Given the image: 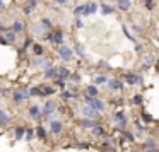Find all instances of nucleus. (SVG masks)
Listing matches in <instances>:
<instances>
[{
	"label": "nucleus",
	"mask_w": 159,
	"mask_h": 152,
	"mask_svg": "<svg viewBox=\"0 0 159 152\" xmlns=\"http://www.w3.org/2000/svg\"><path fill=\"white\" fill-rule=\"evenodd\" d=\"M91 133H93L94 137H103V135H104V128L101 127V125H96V127L91 130Z\"/></svg>",
	"instance_id": "22"
},
{
	"label": "nucleus",
	"mask_w": 159,
	"mask_h": 152,
	"mask_svg": "<svg viewBox=\"0 0 159 152\" xmlns=\"http://www.w3.org/2000/svg\"><path fill=\"white\" fill-rule=\"evenodd\" d=\"M123 33H125V36H127L128 39H134V36L130 34V33H128V29H127V26H123Z\"/></svg>",
	"instance_id": "44"
},
{
	"label": "nucleus",
	"mask_w": 159,
	"mask_h": 152,
	"mask_svg": "<svg viewBox=\"0 0 159 152\" xmlns=\"http://www.w3.org/2000/svg\"><path fill=\"white\" fill-rule=\"evenodd\" d=\"M135 128H137V132H139V133H145V128L142 127L140 123H137V121H135Z\"/></svg>",
	"instance_id": "42"
},
{
	"label": "nucleus",
	"mask_w": 159,
	"mask_h": 152,
	"mask_svg": "<svg viewBox=\"0 0 159 152\" xmlns=\"http://www.w3.org/2000/svg\"><path fill=\"white\" fill-rule=\"evenodd\" d=\"M33 137H34V132H33V128H28V130H26V137H24V138L29 142V140H33Z\"/></svg>",
	"instance_id": "38"
},
{
	"label": "nucleus",
	"mask_w": 159,
	"mask_h": 152,
	"mask_svg": "<svg viewBox=\"0 0 159 152\" xmlns=\"http://www.w3.org/2000/svg\"><path fill=\"white\" fill-rule=\"evenodd\" d=\"M70 75H72V72H70L67 67H60V69H58V79H60V80L70 79Z\"/></svg>",
	"instance_id": "15"
},
{
	"label": "nucleus",
	"mask_w": 159,
	"mask_h": 152,
	"mask_svg": "<svg viewBox=\"0 0 159 152\" xmlns=\"http://www.w3.org/2000/svg\"><path fill=\"white\" fill-rule=\"evenodd\" d=\"M96 12H98V5H96V4H87V5H86V12H84V16L96 14Z\"/></svg>",
	"instance_id": "23"
},
{
	"label": "nucleus",
	"mask_w": 159,
	"mask_h": 152,
	"mask_svg": "<svg viewBox=\"0 0 159 152\" xmlns=\"http://www.w3.org/2000/svg\"><path fill=\"white\" fill-rule=\"evenodd\" d=\"M75 147H84V149H86L87 144H75Z\"/></svg>",
	"instance_id": "54"
},
{
	"label": "nucleus",
	"mask_w": 159,
	"mask_h": 152,
	"mask_svg": "<svg viewBox=\"0 0 159 152\" xmlns=\"http://www.w3.org/2000/svg\"><path fill=\"white\" fill-rule=\"evenodd\" d=\"M31 43H33V41H31V38H28V39H26V41H24V50L28 48V46L31 45Z\"/></svg>",
	"instance_id": "50"
},
{
	"label": "nucleus",
	"mask_w": 159,
	"mask_h": 152,
	"mask_svg": "<svg viewBox=\"0 0 159 152\" xmlns=\"http://www.w3.org/2000/svg\"><path fill=\"white\" fill-rule=\"evenodd\" d=\"M57 111V103L55 101H46L45 106L41 108V116H52V114H55Z\"/></svg>",
	"instance_id": "4"
},
{
	"label": "nucleus",
	"mask_w": 159,
	"mask_h": 152,
	"mask_svg": "<svg viewBox=\"0 0 159 152\" xmlns=\"http://www.w3.org/2000/svg\"><path fill=\"white\" fill-rule=\"evenodd\" d=\"M33 51H34V55L41 56V55H43V51H45V48H43L41 45H34V46H33Z\"/></svg>",
	"instance_id": "30"
},
{
	"label": "nucleus",
	"mask_w": 159,
	"mask_h": 152,
	"mask_svg": "<svg viewBox=\"0 0 159 152\" xmlns=\"http://www.w3.org/2000/svg\"><path fill=\"white\" fill-rule=\"evenodd\" d=\"M36 135H38L39 138H46V130H45V127H36Z\"/></svg>",
	"instance_id": "28"
},
{
	"label": "nucleus",
	"mask_w": 159,
	"mask_h": 152,
	"mask_svg": "<svg viewBox=\"0 0 159 152\" xmlns=\"http://www.w3.org/2000/svg\"><path fill=\"white\" fill-rule=\"evenodd\" d=\"M116 5H118L120 11L128 12V11H130V7H132V2H130V0H116Z\"/></svg>",
	"instance_id": "12"
},
{
	"label": "nucleus",
	"mask_w": 159,
	"mask_h": 152,
	"mask_svg": "<svg viewBox=\"0 0 159 152\" xmlns=\"http://www.w3.org/2000/svg\"><path fill=\"white\" fill-rule=\"evenodd\" d=\"M26 130H28V128L17 127V128H16V138H17V140H21L22 137H26Z\"/></svg>",
	"instance_id": "25"
},
{
	"label": "nucleus",
	"mask_w": 159,
	"mask_h": 152,
	"mask_svg": "<svg viewBox=\"0 0 159 152\" xmlns=\"http://www.w3.org/2000/svg\"><path fill=\"white\" fill-rule=\"evenodd\" d=\"M62 130H63V125H62V121H58V120H55V121H50V132H52L53 135H58V133H62Z\"/></svg>",
	"instance_id": "7"
},
{
	"label": "nucleus",
	"mask_w": 159,
	"mask_h": 152,
	"mask_svg": "<svg viewBox=\"0 0 159 152\" xmlns=\"http://www.w3.org/2000/svg\"><path fill=\"white\" fill-rule=\"evenodd\" d=\"M113 120L116 121V125H127V114H125V111H118V113L113 114Z\"/></svg>",
	"instance_id": "9"
},
{
	"label": "nucleus",
	"mask_w": 159,
	"mask_h": 152,
	"mask_svg": "<svg viewBox=\"0 0 159 152\" xmlns=\"http://www.w3.org/2000/svg\"><path fill=\"white\" fill-rule=\"evenodd\" d=\"M125 79H127V82L130 84V86H140L142 82H144V79H142V75L140 74H134V72H128V74H125Z\"/></svg>",
	"instance_id": "6"
},
{
	"label": "nucleus",
	"mask_w": 159,
	"mask_h": 152,
	"mask_svg": "<svg viewBox=\"0 0 159 152\" xmlns=\"http://www.w3.org/2000/svg\"><path fill=\"white\" fill-rule=\"evenodd\" d=\"M142 120H144V121H147V123H149V121H152V118L149 116L147 113H142Z\"/></svg>",
	"instance_id": "45"
},
{
	"label": "nucleus",
	"mask_w": 159,
	"mask_h": 152,
	"mask_svg": "<svg viewBox=\"0 0 159 152\" xmlns=\"http://www.w3.org/2000/svg\"><path fill=\"white\" fill-rule=\"evenodd\" d=\"M29 4H31L33 7H36V5H38V0H29Z\"/></svg>",
	"instance_id": "52"
},
{
	"label": "nucleus",
	"mask_w": 159,
	"mask_h": 152,
	"mask_svg": "<svg viewBox=\"0 0 159 152\" xmlns=\"http://www.w3.org/2000/svg\"><path fill=\"white\" fill-rule=\"evenodd\" d=\"M2 36L7 39V43H16V39H17V34H16L14 31H7V33H4Z\"/></svg>",
	"instance_id": "21"
},
{
	"label": "nucleus",
	"mask_w": 159,
	"mask_h": 152,
	"mask_svg": "<svg viewBox=\"0 0 159 152\" xmlns=\"http://www.w3.org/2000/svg\"><path fill=\"white\" fill-rule=\"evenodd\" d=\"M55 87L53 86H48V84H46V86H43V94H48V96H52V94H55Z\"/></svg>",
	"instance_id": "27"
},
{
	"label": "nucleus",
	"mask_w": 159,
	"mask_h": 152,
	"mask_svg": "<svg viewBox=\"0 0 159 152\" xmlns=\"http://www.w3.org/2000/svg\"><path fill=\"white\" fill-rule=\"evenodd\" d=\"M33 9H34V7H33V5L31 4H28V5H26V7H24V14H31V12H33Z\"/></svg>",
	"instance_id": "43"
},
{
	"label": "nucleus",
	"mask_w": 159,
	"mask_h": 152,
	"mask_svg": "<svg viewBox=\"0 0 159 152\" xmlns=\"http://www.w3.org/2000/svg\"><path fill=\"white\" fill-rule=\"evenodd\" d=\"M11 31H14V33H22V31H24V22L19 21V19H16V21L12 22V26H11Z\"/></svg>",
	"instance_id": "14"
},
{
	"label": "nucleus",
	"mask_w": 159,
	"mask_h": 152,
	"mask_svg": "<svg viewBox=\"0 0 159 152\" xmlns=\"http://www.w3.org/2000/svg\"><path fill=\"white\" fill-rule=\"evenodd\" d=\"M101 12H103L104 16H108V14H113L115 9L111 7V5H108V4H101Z\"/></svg>",
	"instance_id": "26"
},
{
	"label": "nucleus",
	"mask_w": 159,
	"mask_h": 152,
	"mask_svg": "<svg viewBox=\"0 0 159 152\" xmlns=\"http://www.w3.org/2000/svg\"><path fill=\"white\" fill-rule=\"evenodd\" d=\"M84 12H86V5H77V7L74 9V14L75 16H80V14L84 16Z\"/></svg>",
	"instance_id": "33"
},
{
	"label": "nucleus",
	"mask_w": 159,
	"mask_h": 152,
	"mask_svg": "<svg viewBox=\"0 0 159 152\" xmlns=\"http://www.w3.org/2000/svg\"><path fill=\"white\" fill-rule=\"evenodd\" d=\"M144 152H159V150H157V149H145Z\"/></svg>",
	"instance_id": "53"
},
{
	"label": "nucleus",
	"mask_w": 159,
	"mask_h": 152,
	"mask_svg": "<svg viewBox=\"0 0 159 152\" xmlns=\"http://www.w3.org/2000/svg\"><path fill=\"white\" fill-rule=\"evenodd\" d=\"M63 38H65V34H63V31H57V33H53V39L52 41L53 43H57V45H63Z\"/></svg>",
	"instance_id": "17"
},
{
	"label": "nucleus",
	"mask_w": 159,
	"mask_h": 152,
	"mask_svg": "<svg viewBox=\"0 0 159 152\" xmlns=\"http://www.w3.org/2000/svg\"><path fill=\"white\" fill-rule=\"evenodd\" d=\"M55 4H58V5H67V4H69V0H55Z\"/></svg>",
	"instance_id": "47"
},
{
	"label": "nucleus",
	"mask_w": 159,
	"mask_h": 152,
	"mask_svg": "<svg viewBox=\"0 0 159 152\" xmlns=\"http://www.w3.org/2000/svg\"><path fill=\"white\" fill-rule=\"evenodd\" d=\"M98 92H99V89H98L96 86H89L86 89V94H87V96H91V97H98Z\"/></svg>",
	"instance_id": "24"
},
{
	"label": "nucleus",
	"mask_w": 159,
	"mask_h": 152,
	"mask_svg": "<svg viewBox=\"0 0 159 152\" xmlns=\"http://www.w3.org/2000/svg\"><path fill=\"white\" fill-rule=\"evenodd\" d=\"M39 22H41V24H43V26H45V28H46V29H48V31H50V29H52V21H50V19H46V17H43V19H39Z\"/></svg>",
	"instance_id": "35"
},
{
	"label": "nucleus",
	"mask_w": 159,
	"mask_h": 152,
	"mask_svg": "<svg viewBox=\"0 0 159 152\" xmlns=\"http://www.w3.org/2000/svg\"><path fill=\"white\" fill-rule=\"evenodd\" d=\"M108 77H104V75H98V77H94V82L96 84H108Z\"/></svg>",
	"instance_id": "32"
},
{
	"label": "nucleus",
	"mask_w": 159,
	"mask_h": 152,
	"mask_svg": "<svg viewBox=\"0 0 159 152\" xmlns=\"http://www.w3.org/2000/svg\"><path fill=\"white\" fill-rule=\"evenodd\" d=\"M106 86L110 87L111 91H118V89H121V87H123V84H121L118 79H110V80H108Z\"/></svg>",
	"instance_id": "16"
},
{
	"label": "nucleus",
	"mask_w": 159,
	"mask_h": 152,
	"mask_svg": "<svg viewBox=\"0 0 159 152\" xmlns=\"http://www.w3.org/2000/svg\"><path fill=\"white\" fill-rule=\"evenodd\" d=\"M80 114H82L84 118H91V120H94V118L99 116V111H96L94 108L84 104V106H80Z\"/></svg>",
	"instance_id": "5"
},
{
	"label": "nucleus",
	"mask_w": 159,
	"mask_h": 152,
	"mask_svg": "<svg viewBox=\"0 0 159 152\" xmlns=\"http://www.w3.org/2000/svg\"><path fill=\"white\" fill-rule=\"evenodd\" d=\"M45 77L46 79H58V69L57 67H50V69L45 70Z\"/></svg>",
	"instance_id": "11"
},
{
	"label": "nucleus",
	"mask_w": 159,
	"mask_h": 152,
	"mask_svg": "<svg viewBox=\"0 0 159 152\" xmlns=\"http://www.w3.org/2000/svg\"><path fill=\"white\" fill-rule=\"evenodd\" d=\"M29 96H31V92H29L28 89H17V91L12 92V101H14L16 104H21V103H24V101H28Z\"/></svg>",
	"instance_id": "2"
},
{
	"label": "nucleus",
	"mask_w": 159,
	"mask_h": 152,
	"mask_svg": "<svg viewBox=\"0 0 159 152\" xmlns=\"http://www.w3.org/2000/svg\"><path fill=\"white\" fill-rule=\"evenodd\" d=\"M75 97V92H72V91H63L62 92V99H74Z\"/></svg>",
	"instance_id": "29"
},
{
	"label": "nucleus",
	"mask_w": 159,
	"mask_h": 152,
	"mask_svg": "<svg viewBox=\"0 0 159 152\" xmlns=\"http://www.w3.org/2000/svg\"><path fill=\"white\" fill-rule=\"evenodd\" d=\"M28 114H29L31 120H38V118L41 116V110H39L38 106H31V108H29V111H28Z\"/></svg>",
	"instance_id": "13"
},
{
	"label": "nucleus",
	"mask_w": 159,
	"mask_h": 152,
	"mask_svg": "<svg viewBox=\"0 0 159 152\" xmlns=\"http://www.w3.org/2000/svg\"><path fill=\"white\" fill-rule=\"evenodd\" d=\"M75 26H77V28H84V21H80V19H77V21H75Z\"/></svg>",
	"instance_id": "48"
},
{
	"label": "nucleus",
	"mask_w": 159,
	"mask_h": 152,
	"mask_svg": "<svg viewBox=\"0 0 159 152\" xmlns=\"http://www.w3.org/2000/svg\"><path fill=\"white\" fill-rule=\"evenodd\" d=\"M75 53L80 56V58H84V56H86V53H84V50H82V46H80V45L75 46Z\"/></svg>",
	"instance_id": "41"
},
{
	"label": "nucleus",
	"mask_w": 159,
	"mask_h": 152,
	"mask_svg": "<svg viewBox=\"0 0 159 152\" xmlns=\"http://www.w3.org/2000/svg\"><path fill=\"white\" fill-rule=\"evenodd\" d=\"M80 127H82V128H94V127H96V120L82 118V120H80Z\"/></svg>",
	"instance_id": "18"
},
{
	"label": "nucleus",
	"mask_w": 159,
	"mask_h": 152,
	"mask_svg": "<svg viewBox=\"0 0 159 152\" xmlns=\"http://www.w3.org/2000/svg\"><path fill=\"white\" fill-rule=\"evenodd\" d=\"M70 79H72L74 82H79V80H80V77L77 75V74H72V75H70Z\"/></svg>",
	"instance_id": "46"
},
{
	"label": "nucleus",
	"mask_w": 159,
	"mask_h": 152,
	"mask_svg": "<svg viewBox=\"0 0 159 152\" xmlns=\"http://www.w3.org/2000/svg\"><path fill=\"white\" fill-rule=\"evenodd\" d=\"M154 63H156V56L152 55V53H149V55L144 56V67H145V69H149V67L154 65Z\"/></svg>",
	"instance_id": "19"
},
{
	"label": "nucleus",
	"mask_w": 159,
	"mask_h": 152,
	"mask_svg": "<svg viewBox=\"0 0 159 152\" xmlns=\"http://www.w3.org/2000/svg\"><path fill=\"white\" fill-rule=\"evenodd\" d=\"M0 43H2V45H9V43H7V39H5L4 36H0Z\"/></svg>",
	"instance_id": "51"
},
{
	"label": "nucleus",
	"mask_w": 159,
	"mask_h": 152,
	"mask_svg": "<svg viewBox=\"0 0 159 152\" xmlns=\"http://www.w3.org/2000/svg\"><path fill=\"white\" fill-rule=\"evenodd\" d=\"M132 31H134V33H137V34H139V33H142V31H144V28H142L140 24H135V22H134V24H132Z\"/></svg>",
	"instance_id": "40"
},
{
	"label": "nucleus",
	"mask_w": 159,
	"mask_h": 152,
	"mask_svg": "<svg viewBox=\"0 0 159 152\" xmlns=\"http://www.w3.org/2000/svg\"><path fill=\"white\" fill-rule=\"evenodd\" d=\"M134 50H135V51H142V45H140V43H135Z\"/></svg>",
	"instance_id": "49"
},
{
	"label": "nucleus",
	"mask_w": 159,
	"mask_h": 152,
	"mask_svg": "<svg viewBox=\"0 0 159 152\" xmlns=\"http://www.w3.org/2000/svg\"><path fill=\"white\" fill-rule=\"evenodd\" d=\"M144 7L147 9V11H154V7H156L154 0H144Z\"/></svg>",
	"instance_id": "31"
},
{
	"label": "nucleus",
	"mask_w": 159,
	"mask_h": 152,
	"mask_svg": "<svg viewBox=\"0 0 159 152\" xmlns=\"http://www.w3.org/2000/svg\"><path fill=\"white\" fill-rule=\"evenodd\" d=\"M31 31H33V33H34V34H43V36H45V34H46V33H50V31H48V29H46V28H45V26H43V24H41V22H36V24H33V28H31Z\"/></svg>",
	"instance_id": "10"
},
{
	"label": "nucleus",
	"mask_w": 159,
	"mask_h": 152,
	"mask_svg": "<svg viewBox=\"0 0 159 152\" xmlns=\"http://www.w3.org/2000/svg\"><path fill=\"white\" fill-rule=\"evenodd\" d=\"M145 149H156V140H152V138H151V140H147V142H145V145H144V150H145Z\"/></svg>",
	"instance_id": "37"
},
{
	"label": "nucleus",
	"mask_w": 159,
	"mask_h": 152,
	"mask_svg": "<svg viewBox=\"0 0 159 152\" xmlns=\"http://www.w3.org/2000/svg\"><path fill=\"white\" fill-rule=\"evenodd\" d=\"M57 51H58L60 58H62L63 62H70V60H74V51H72V50H70L67 45L57 46Z\"/></svg>",
	"instance_id": "3"
},
{
	"label": "nucleus",
	"mask_w": 159,
	"mask_h": 152,
	"mask_svg": "<svg viewBox=\"0 0 159 152\" xmlns=\"http://www.w3.org/2000/svg\"><path fill=\"white\" fill-rule=\"evenodd\" d=\"M121 140L134 142V135H132V133H128V132H123V135H121Z\"/></svg>",
	"instance_id": "36"
},
{
	"label": "nucleus",
	"mask_w": 159,
	"mask_h": 152,
	"mask_svg": "<svg viewBox=\"0 0 159 152\" xmlns=\"http://www.w3.org/2000/svg\"><path fill=\"white\" fill-rule=\"evenodd\" d=\"M33 65L38 67V69H43V70H46V69H50V67H53L52 62H50L48 58H38L36 62H33Z\"/></svg>",
	"instance_id": "8"
},
{
	"label": "nucleus",
	"mask_w": 159,
	"mask_h": 152,
	"mask_svg": "<svg viewBox=\"0 0 159 152\" xmlns=\"http://www.w3.org/2000/svg\"><path fill=\"white\" fill-rule=\"evenodd\" d=\"M84 101H86V104L87 106H91V108H94L96 111H104V108H106V104L103 103V101L99 99V97H91V96H84Z\"/></svg>",
	"instance_id": "1"
},
{
	"label": "nucleus",
	"mask_w": 159,
	"mask_h": 152,
	"mask_svg": "<svg viewBox=\"0 0 159 152\" xmlns=\"http://www.w3.org/2000/svg\"><path fill=\"white\" fill-rule=\"evenodd\" d=\"M157 70H159V63H157Z\"/></svg>",
	"instance_id": "56"
},
{
	"label": "nucleus",
	"mask_w": 159,
	"mask_h": 152,
	"mask_svg": "<svg viewBox=\"0 0 159 152\" xmlns=\"http://www.w3.org/2000/svg\"><path fill=\"white\" fill-rule=\"evenodd\" d=\"M0 7L5 9V0H0Z\"/></svg>",
	"instance_id": "55"
},
{
	"label": "nucleus",
	"mask_w": 159,
	"mask_h": 152,
	"mask_svg": "<svg viewBox=\"0 0 159 152\" xmlns=\"http://www.w3.org/2000/svg\"><path fill=\"white\" fill-rule=\"evenodd\" d=\"M29 92H31V96H43V89H39V87H31Z\"/></svg>",
	"instance_id": "34"
},
{
	"label": "nucleus",
	"mask_w": 159,
	"mask_h": 152,
	"mask_svg": "<svg viewBox=\"0 0 159 152\" xmlns=\"http://www.w3.org/2000/svg\"><path fill=\"white\" fill-rule=\"evenodd\" d=\"M9 120H11V116H9V113H7L5 110H2V111H0V125H2V127H7Z\"/></svg>",
	"instance_id": "20"
},
{
	"label": "nucleus",
	"mask_w": 159,
	"mask_h": 152,
	"mask_svg": "<svg viewBox=\"0 0 159 152\" xmlns=\"http://www.w3.org/2000/svg\"><path fill=\"white\" fill-rule=\"evenodd\" d=\"M132 103H134V104H137V106H140V104H142V96H140V94L134 96V97H132Z\"/></svg>",
	"instance_id": "39"
}]
</instances>
